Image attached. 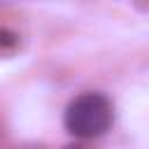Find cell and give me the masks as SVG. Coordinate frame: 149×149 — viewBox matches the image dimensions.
<instances>
[{
  "label": "cell",
  "mask_w": 149,
  "mask_h": 149,
  "mask_svg": "<svg viewBox=\"0 0 149 149\" xmlns=\"http://www.w3.org/2000/svg\"><path fill=\"white\" fill-rule=\"evenodd\" d=\"M63 123H65V130L74 137H81V140L100 137L114 123L112 100L98 91L79 93L68 102L65 114H63Z\"/></svg>",
  "instance_id": "6da1fadb"
},
{
  "label": "cell",
  "mask_w": 149,
  "mask_h": 149,
  "mask_svg": "<svg viewBox=\"0 0 149 149\" xmlns=\"http://www.w3.org/2000/svg\"><path fill=\"white\" fill-rule=\"evenodd\" d=\"M19 42V35L7 30V28H0V47H16Z\"/></svg>",
  "instance_id": "7a4b0ae2"
},
{
  "label": "cell",
  "mask_w": 149,
  "mask_h": 149,
  "mask_svg": "<svg viewBox=\"0 0 149 149\" xmlns=\"http://www.w3.org/2000/svg\"><path fill=\"white\" fill-rule=\"evenodd\" d=\"M65 149H79V147H65Z\"/></svg>",
  "instance_id": "3957f363"
}]
</instances>
